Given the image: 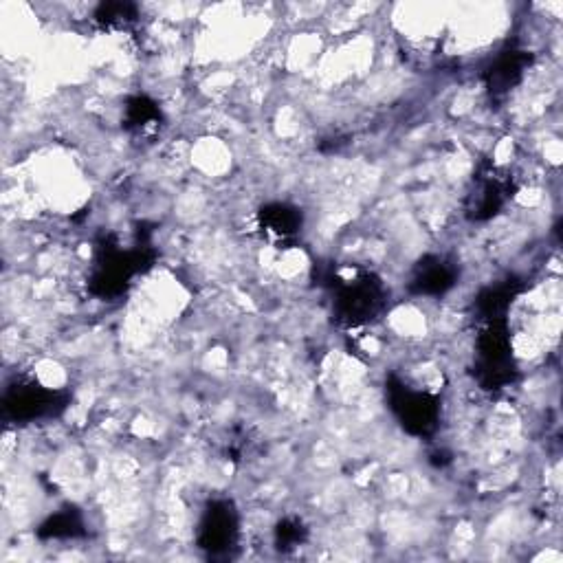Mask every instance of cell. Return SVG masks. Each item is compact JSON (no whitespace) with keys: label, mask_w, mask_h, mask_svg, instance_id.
I'll return each mask as SVG.
<instances>
[{"label":"cell","mask_w":563,"mask_h":563,"mask_svg":"<svg viewBox=\"0 0 563 563\" xmlns=\"http://www.w3.org/2000/svg\"><path fill=\"white\" fill-rule=\"evenodd\" d=\"M5 407L20 421H33V418L47 416L55 410L53 394L40 388V385H29V388H18L16 392H11Z\"/></svg>","instance_id":"obj_5"},{"label":"cell","mask_w":563,"mask_h":563,"mask_svg":"<svg viewBox=\"0 0 563 563\" xmlns=\"http://www.w3.org/2000/svg\"><path fill=\"white\" fill-rule=\"evenodd\" d=\"M480 379L489 388H502L511 381L513 355L511 337L502 319H491L478 339Z\"/></svg>","instance_id":"obj_2"},{"label":"cell","mask_w":563,"mask_h":563,"mask_svg":"<svg viewBox=\"0 0 563 563\" xmlns=\"http://www.w3.org/2000/svg\"><path fill=\"white\" fill-rule=\"evenodd\" d=\"M390 407L399 418V423L410 434L423 436L436 427L438 421V401L432 394L410 390L399 383L390 388Z\"/></svg>","instance_id":"obj_3"},{"label":"cell","mask_w":563,"mask_h":563,"mask_svg":"<svg viewBox=\"0 0 563 563\" xmlns=\"http://www.w3.org/2000/svg\"><path fill=\"white\" fill-rule=\"evenodd\" d=\"M456 273L443 258H434L432 262H425L418 267L412 289L418 295H440L454 286Z\"/></svg>","instance_id":"obj_6"},{"label":"cell","mask_w":563,"mask_h":563,"mask_svg":"<svg viewBox=\"0 0 563 563\" xmlns=\"http://www.w3.org/2000/svg\"><path fill=\"white\" fill-rule=\"evenodd\" d=\"M95 18L108 29L110 27L121 29V27H126L128 22L137 18V9L132 5H124V3H108V5H102L97 9Z\"/></svg>","instance_id":"obj_9"},{"label":"cell","mask_w":563,"mask_h":563,"mask_svg":"<svg viewBox=\"0 0 563 563\" xmlns=\"http://www.w3.org/2000/svg\"><path fill=\"white\" fill-rule=\"evenodd\" d=\"M128 113H130L132 124H137V126H148V124H152L154 119L159 117L157 106H154L152 102H148L146 97L132 99L130 106H128Z\"/></svg>","instance_id":"obj_10"},{"label":"cell","mask_w":563,"mask_h":563,"mask_svg":"<svg viewBox=\"0 0 563 563\" xmlns=\"http://www.w3.org/2000/svg\"><path fill=\"white\" fill-rule=\"evenodd\" d=\"M236 531V515L231 511V506L214 504L201 524V544L212 550L227 548L234 544Z\"/></svg>","instance_id":"obj_4"},{"label":"cell","mask_w":563,"mask_h":563,"mask_svg":"<svg viewBox=\"0 0 563 563\" xmlns=\"http://www.w3.org/2000/svg\"><path fill=\"white\" fill-rule=\"evenodd\" d=\"M528 64L526 53H506L491 69V91H506L520 80Z\"/></svg>","instance_id":"obj_8"},{"label":"cell","mask_w":563,"mask_h":563,"mask_svg":"<svg viewBox=\"0 0 563 563\" xmlns=\"http://www.w3.org/2000/svg\"><path fill=\"white\" fill-rule=\"evenodd\" d=\"M262 229L275 240H289L293 238L302 227V216L295 207L275 203L267 209H262L260 214Z\"/></svg>","instance_id":"obj_7"},{"label":"cell","mask_w":563,"mask_h":563,"mask_svg":"<svg viewBox=\"0 0 563 563\" xmlns=\"http://www.w3.org/2000/svg\"><path fill=\"white\" fill-rule=\"evenodd\" d=\"M383 286L368 271H341L335 284V311L348 326L368 324L383 308Z\"/></svg>","instance_id":"obj_1"}]
</instances>
